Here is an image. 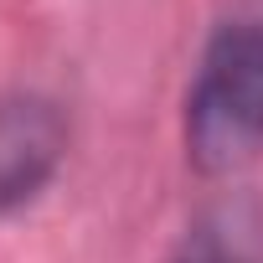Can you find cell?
<instances>
[{
  "instance_id": "cell-1",
  "label": "cell",
  "mask_w": 263,
  "mask_h": 263,
  "mask_svg": "<svg viewBox=\"0 0 263 263\" xmlns=\"http://www.w3.org/2000/svg\"><path fill=\"white\" fill-rule=\"evenodd\" d=\"M186 155L201 176H237L263 155V21L212 31L186 88Z\"/></svg>"
},
{
  "instance_id": "cell-2",
  "label": "cell",
  "mask_w": 263,
  "mask_h": 263,
  "mask_svg": "<svg viewBox=\"0 0 263 263\" xmlns=\"http://www.w3.org/2000/svg\"><path fill=\"white\" fill-rule=\"evenodd\" d=\"M67 155V119L47 93L0 98V217L31 206Z\"/></svg>"
},
{
  "instance_id": "cell-3",
  "label": "cell",
  "mask_w": 263,
  "mask_h": 263,
  "mask_svg": "<svg viewBox=\"0 0 263 263\" xmlns=\"http://www.w3.org/2000/svg\"><path fill=\"white\" fill-rule=\"evenodd\" d=\"M165 263H263V201L222 196L201 206Z\"/></svg>"
}]
</instances>
